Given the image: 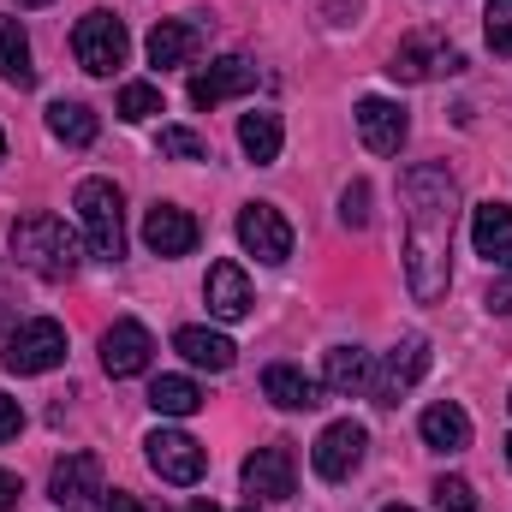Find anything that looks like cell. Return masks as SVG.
I'll list each match as a JSON object with an SVG mask.
<instances>
[{
    "instance_id": "10",
    "label": "cell",
    "mask_w": 512,
    "mask_h": 512,
    "mask_svg": "<svg viewBox=\"0 0 512 512\" xmlns=\"http://www.w3.org/2000/svg\"><path fill=\"white\" fill-rule=\"evenodd\" d=\"M48 501L54 507H96L102 501V459L96 453H66L48 477Z\"/></svg>"
},
{
    "instance_id": "13",
    "label": "cell",
    "mask_w": 512,
    "mask_h": 512,
    "mask_svg": "<svg viewBox=\"0 0 512 512\" xmlns=\"http://www.w3.org/2000/svg\"><path fill=\"white\" fill-rule=\"evenodd\" d=\"M405 131H411V120H405L399 102H387V96H364L358 102V137H364L370 155H399Z\"/></svg>"
},
{
    "instance_id": "20",
    "label": "cell",
    "mask_w": 512,
    "mask_h": 512,
    "mask_svg": "<svg viewBox=\"0 0 512 512\" xmlns=\"http://www.w3.org/2000/svg\"><path fill=\"white\" fill-rule=\"evenodd\" d=\"M203 48V24L197 18H161L149 30V66H185Z\"/></svg>"
},
{
    "instance_id": "15",
    "label": "cell",
    "mask_w": 512,
    "mask_h": 512,
    "mask_svg": "<svg viewBox=\"0 0 512 512\" xmlns=\"http://www.w3.org/2000/svg\"><path fill=\"white\" fill-rule=\"evenodd\" d=\"M149 352H155V340H149L143 322H114V328L102 334V370H108L114 382L143 376V370H149Z\"/></svg>"
},
{
    "instance_id": "34",
    "label": "cell",
    "mask_w": 512,
    "mask_h": 512,
    "mask_svg": "<svg viewBox=\"0 0 512 512\" xmlns=\"http://www.w3.org/2000/svg\"><path fill=\"white\" fill-rule=\"evenodd\" d=\"M489 310H495V316H512V268L489 286Z\"/></svg>"
},
{
    "instance_id": "22",
    "label": "cell",
    "mask_w": 512,
    "mask_h": 512,
    "mask_svg": "<svg viewBox=\"0 0 512 512\" xmlns=\"http://www.w3.org/2000/svg\"><path fill=\"white\" fill-rule=\"evenodd\" d=\"M417 435H423L435 453H465V447H471V417L447 399V405H429V411L417 417Z\"/></svg>"
},
{
    "instance_id": "17",
    "label": "cell",
    "mask_w": 512,
    "mask_h": 512,
    "mask_svg": "<svg viewBox=\"0 0 512 512\" xmlns=\"http://www.w3.org/2000/svg\"><path fill=\"white\" fill-rule=\"evenodd\" d=\"M203 298H209V316H221V322H245L251 316V280H245V268L239 262H215L209 268V286H203Z\"/></svg>"
},
{
    "instance_id": "31",
    "label": "cell",
    "mask_w": 512,
    "mask_h": 512,
    "mask_svg": "<svg viewBox=\"0 0 512 512\" xmlns=\"http://www.w3.org/2000/svg\"><path fill=\"white\" fill-rule=\"evenodd\" d=\"M435 507L441 512H477V489L465 477H441L435 483Z\"/></svg>"
},
{
    "instance_id": "42",
    "label": "cell",
    "mask_w": 512,
    "mask_h": 512,
    "mask_svg": "<svg viewBox=\"0 0 512 512\" xmlns=\"http://www.w3.org/2000/svg\"><path fill=\"white\" fill-rule=\"evenodd\" d=\"M239 512H256V501H251V507H239Z\"/></svg>"
},
{
    "instance_id": "14",
    "label": "cell",
    "mask_w": 512,
    "mask_h": 512,
    "mask_svg": "<svg viewBox=\"0 0 512 512\" xmlns=\"http://www.w3.org/2000/svg\"><path fill=\"white\" fill-rule=\"evenodd\" d=\"M245 489H251V495H262V501H292L298 471H292V447H286V441L256 447L251 459H245Z\"/></svg>"
},
{
    "instance_id": "30",
    "label": "cell",
    "mask_w": 512,
    "mask_h": 512,
    "mask_svg": "<svg viewBox=\"0 0 512 512\" xmlns=\"http://www.w3.org/2000/svg\"><path fill=\"white\" fill-rule=\"evenodd\" d=\"M483 30H489V48L512 60V0H489L483 6Z\"/></svg>"
},
{
    "instance_id": "11",
    "label": "cell",
    "mask_w": 512,
    "mask_h": 512,
    "mask_svg": "<svg viewBox=\"0 0 512 512\" xmlns=\"http://www.w3.org/2000/svg\"><path fill=\"white\" fill-rule=\"evenodd\" d=\"M429 370V340L423 334H405L393 352H387L382 376H370V387H376V405H399L411 387H417V376Z\"/></svg>"
},
{
    "instance_id": "1",
    "label": "cell",
    "mask_w": 512,
    "mask_h": 512,
    "mask_svg": "<svg viewBox=\"0 0 512 512\" xmlns=\"http://www.w3.org/2000/svg\"><path fill=\"white\" fill-rule=\"evenodd\" d=\"M405 197V286L417 304H435L447 292V251H453V215H459V185L447 167L423 161L399 179Z\"/></svg>"
},
{
    "instance_id": "2",
    "label": "cell",
    "mask_w": 512,
    "mask_h": 512,
    "mask_svg": "<svg viewBox=\"0 0 512 512\" xmlns=\"http://www.w3.org/2000/svg\"><path fill=\"white\" fill-rule=\"evenodd\" d=\"M12 256L36 274V280H72L78 274V233L60 221V215H48V209H36V215H18L12 221Z\"/></svg>"
},
{
    "instance_id": "43",
    "label": "cell",
    "mask_w": 512,
    "mask_h": 512,
    "mask_svg": "<svg viewBox=\"0 0 512 512\" xmlns=\"http://www.w3.org/2000/svg\"><path fill=\"white\" fill-rule=\"evenodd\" d=\"M507 405H512V393H507Z\"/></svg>"
},
{
    "instance_id": "27",
    "label": "cell",
    "mask_w": 512,
    "mask_h": 512,
    "mask_svg": "<svg viewBox=\"0 0 512 512\" xmlns=\"http://www.w3.org/2000/svg\"><path fill=\"white\" fill-rule=\"evenodd\" d=\"M149 405H155L161 417H191V411L203 405V387L191 382V376H155V382H149Z\"/></svg>"
},
{
    "instance_id": "9",
    "label": "cell",
    "mask_w": 512,
    "mask_h": 512,
    "mask_svg": "<svg viewBox=\"0 0 512 512\" xmlns=\"http://www.w3.org/2000/svg\"><path fill=\"white\" fill-rule=\"evenodd\" d=\"M459 66H465V54L447 48L441 36H411V42H399L393 60H387V72H393L399 84H423V78H435V72H459Z\"/></svg>"
},
{
    "instance_id": "19",
    "label": "cell",
    "mask_w": 512,
    "mask_h": 512,
    "mask_svg": "<svg viewBox=\"0 0 512 512\" xmlns=\"http://www.w3.org/2000/svg\"><path fill=\"white\" fill-rule=\"evenodd\" d=\"M262 393H268L280 411H316L328 387L316 382V376H304L298 364H268V370H262Z\"/></svg>"
},
{
    "instance_id": "12",
    "label": "cell",
    "mask_w": 512,
    "mask_h": 512,
    "mask_svg": "<svg viewBox=\"0 0 512 512\" xmlns=\"http://www.w3.org/2000/svg\"><path fill=\"white\" fill-rule=\"evenodd\" d=\"M251 90H256V66L245 54H227V60H215L209 72L191 78V108H221V102L251 96Z\"/></svg>"
},
{
    "instance_id": "21",
    "label": "cell",
    "mask_w": 512,
    "mask_h": 512,
    "mask_svg": "<svg viewBox=\"0 0 512 512\" xmlns=\"http://www.w3.org/2000/svg\"><path fill=\"white\" fill-rule=\"evenodd\" d=\"M173 352L185 358V364H197V370H233V358H239V346L227 340V334H215V328H179L173 334Z\"/></svg>"
},
{
    "instance_id": "37",
    "label": "cell",
    "mask_w": 512,
    "mask_h": 512,
    "mask_svg": "<svg viewBox=\"0 0 512 512\" xmlns=\"http://www.w3.org/2000/svg\"><path fill=\"white\" fill-rule=\"evenodd\" d=\"M185 512H221V507H215V501H191Z\"/></svg>"
},
{
    "instance_id": "33",
    "label": "cell",
    "mask_w": 512,
    "mask_h": 512,
    "mask_svg": "<svg viewBox=\"0 0 512 512\" xmlns=\"http://www.w3.org/2000/svg\"><path fill=\"white\" fill-rule=\"evenodd\" d=\"M18 429H24V411H18V399H6V393H0V441H12Z\"/></svg>"
},
{
    "instance_id": "16",
    "label": "cell",
    "mask_w": 512,
    "mask_h": 512,
    "mask_svg": "<svg viewBox=\"0 0 512 512\" xmlns=\"http://www.w3.org/2000/svg\"><path fill=\"white\" fill-rule=\"evenodd\" d=\"M143 245L155 256H191L197 251V221L185 209H173V203H155L143 215Z\"/></svg>"
},
{
    "instance_id": "24",
    "label": "cell",
    "mask_w": 512,
    "mask_h": 512,
    "mask_svg": "<svg viewBox=\"0 0 512 512\" xmlns=\"http://www.w3.org/2000/svg\"><path fill=\"white\" fill-rule=\"evenodd\" d=\"M322 387H328V393H364V387H370V352L334 346V352L322 358Z\"/></svg>"
},
{
    "instance_id": "32",
    "label": "cell",
    "mask_w": 512,
    "mask_h": 512,
    "mask_svg": "<svg viewBox=\"0 0 512 512\" xmlns=\"http://www.w3.org/2000/svg\"><path fill=\"white\" fill-rule=\"evenodd\" d=\"M340 221H346V227H370V185H364V179L346 185V197H340Z\"/></svg>"
},
{
    "instance_id": "29",
    "label": "cell",
    "mask_w": 512,
    "mask_h": 512,
    "mask_svg": "<svg viewBox=\"0 0 512 512\" xmlns=\"http://www.w3.org/2000/svg\"><path fill=\"white\" fill-rule=\"evenodd\" d=\"M155 149H161L167 161H209V143H203L197 131H185V126H161Z\"/></svg>"
},
{
    "instance_id": "8",
    "label": "cell",
    "mask_w": 512,
    "mask_h": 512,
    "mask_svg": "<svg viewBox=\"0 0 512 512\" xmlns=\"http://www.w3.org/2000/svg\"><path fill=\"white\" fill-rule=\"evenodd\" d=\"M239 245L256 256V262H286L292 256V227L274 203H245L239 209Z\"/></svg>"
},
{
    "instance_id": "5",
    "label": "cell",
    "mask_w": 512,
    "mask_h": 512,
    "mask_svg": "<svg viewBox=\"0 0 512 512\" xmlns=\"http://www.w3.org/2000/svg\"><path fill=\"white\" fill-rule=\"evenodd\" d=\"M66 364V328L36 316V322H18L12 340H6V370L12 376H48Z\"/></svg>"
},
{
    "instance_id": "38",
    "label": "cell",
    "mask_w": 512,
    "mask_h": 512,
    "mask_svg": "<svg viewBox=\"0 0 512 512\" xmlns=\"http://www.w3.org/2000/svg\"><path fill=\"white\" fill-rule=\"evenodd\" d=\"M18 6H48V0H18Z\"/></svg>"
},
{
    "instance_id": "25",
    "label": "cell",
    "mask_w": 512,
    "mask_h": 512,
    "mask_svg": "<svg viewBox=\"0 0 512 512\" xmlns=\"http://www.w3.org/2000/svg\"><path fill=\"white\" fill-rule=\"evenodd\" d=\"M48 131H54V143H66V149H90L96 131H102V120H96L84 102H48Z\"/></svg>"
},
{
    "instance_id": "18",
    "label": "cell",
    "mask_w": 512,
    "mask_h": 512,
    "mask_svg": "<svg viewBox=\"0 0 512 512\" xmlns=\"http://www.w3.org/2000/svg\"><path fill=\"white\" fill-rule=\"evenodd\" d=\"M471 245L495 268H512V209L507 203H477L471 209Z\"/></svg>"
},
{
    "instance_id": "4",
    "label": "cell",
    "mask_w": 512,
    "mask_h": 512,
    "mask_svg": "<svg viewBox=\"0 0 512 512\" xmlns=\"http://www.w3.org/2000/svg\"><path fill=\"white\" fill-rule=\"evenodd\" d=\"M72 54H78V66L84 72H96V78H114V66H126V54H131V36H126V24L114 18V12H84L78 18V30H72Z\"/></svg>"
},
{
    "instance_id": "3",
    "label": "cell",
    "mask_w": 512,
    "mask_h": 512,
    "mask_svg": "<svg viewBox=\"0 0 512 512\" xmlns=\"http://www.w3.org/2000/svg\"><path fill=\"white\" fill-rule=\"evenodd\" d=\"M78 221H84V239L96 262H120L126 256V197L114 179H84L78 197H72Z\"/></svg>"
},
{
    "instance_id": "35",
    "label": "cell",
    "mask_w": 512,
    "mask_h": 512,
    "mask_svg": "<svg viewBox=\"0 0 512 512\" xmlns=\"http://www.w3.org/2000/svg\"><path fill=\"white\" fill-rule=\"evenodd\" d=\"M96 512H149V507H143L137 495H120V489L108 495V489H102V501H96Z\"/></svg>"
},
{
    "instance_id": "26",
    "label": "cell",
    "mask_w": 512,
    "mask_h": 512,
    "mask_svg": "<svg viewBox=\"0 0 512 512\" xmlns=\"http://www.w3.org/2000/svg\"><path fill=\"white\" fill-rule=\"evenodd\" d=\"M239 143H245V155H251L256 167L280 161V143H286L280 114H245V120H239Z\"/></svg>"
},
{
    "instance_id": "6",
    "label": "cell",
    "mask_w": 512,
    "mask_h": 512,
    "mask_svg": "<svg viewBox=\"0 0 512 512\" xmlns=\"http://www.w3.org/2000/svg\"><path fill=\"white\" fill-rule=\"evenodd\" d=\"M143 453H149V471H155L161 483H173V489H191V483L209 471L203 441H191L185 429H155V435L143 441Z\"/></svg>"
},
{
    "instance_id": "40",
    "label": "cell",
    "mask_w": 512,
    "mask_h": 512,
    "mask_svg": "<svg viewBox=\"0 0 512 512\" xmlns=\"http://www.w3.org/2000/svg\"><path fill=\"white\" fill-rule=\"evenodd\" d=\"M507 465H512V435H507Z\"/></svg>"
},
{
    "instance_id": "7",
    "label": "cell",
    "mask_w": 512,
    "mask_h": 512,
    "mask_svg": "<svg viewBox=\"0 0 512 512\" xmlns=\"http://www.w3.org/2000/svg\"><path fill=\"white\" fill-rule=\"evenodd\" d=\"M364 447H370V429L346 417V423H328V429L316 435L310 465H316V477H322V483H346V477L364 465Z\"/></svg>"
},
{
    "instance_id": "28",
    "label": "cell",
    "mask_w": 512,
    "mask_h": 512,
    "mask_svg": "<svg viewBox=\"0 0 512 512\" xmlns=\"http://www.w3.org/2000/svg\"><path fill=\"white\" fill-rule=\"evenodd\" d=\"M114 114H120L126 126L155 120V114H161V90H155V84H126V90H120V102H114Z\"/></svg>"
},
{
    "instance_id": "41",
    "label": "cell",
    "mask_w": 512,
    "mask_h": 512,
    "mask_svg": "<svg viewBox=\"0 0 512 512\" xmlns=\"http://www.w3.org/2000/svg\"><path fill=\"white\" fill-rule=\"evenodd\" d=\"M382 512H411V507H382Z\"/></svg>"
},
{
    "instance_id": "39",
    "label": "cell",
    "mask_w": 512,
    "mask_h": 512,
    "mask_svg": "<svg viewBox=\"0 0 512 512\" xmlns=\"http://www.w3.org/2000/svg\"><path fill=\"white\" fill-rule=\"evenodd\" d=\"M0 161H6V131H0Z\"/></svg>"
},
{
    "instance_id": "23",
    "label": "cell",
    "mask_w": 512,
    "mask_h": 512,
    "mask_svg": "<svg viewBox=\"0 0 512 512\" xmlns=\"http://www.w3.org/2000/svg\"><path fill=\"white\" fill-rule=\"evenodd\" d=\"M0 84H12V90H30V84H36L30 36H24V24L6 18V12H0Z\"/></svg>"
},
{
    "instance_id": "36",
    "label": "cell",
    "mask_w": 512,
    "mask_h": 512,
    "mask_svg": "<svg viewBox=\"0 0 512 512\" xmlns=\"http://www.w3.org/2000/svg\"><path fill=\"white\" fill-rule=\"evenodd\" d=\"M18 495H24V483H18L12 471H0V512H12V507H18Z\"/></svg>"
}]
</instances>
